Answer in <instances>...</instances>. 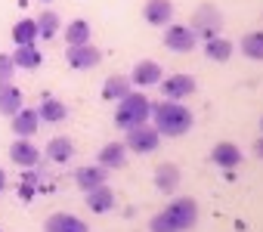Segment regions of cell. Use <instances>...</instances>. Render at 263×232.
I'll list each match as a JSON object with an SVG mask.
<instances>
[{
    "label": "cell",
    "mask_w": 263,
    "mask_h": 232,
    "mask_svg": "<svg viewBox=\"0 0 263 232\" xmlns=\"http://www.w3.org/2000/svg\"><path fill=\"white\" fill-rule=\"evenodd\" d=\"M198 223L195 198H177L149 220V232H186Z\"/></svg>",
    "instance_id": "obj_1"
},
{
    "label": "cell",
    "mask_w": 263,
    "mask_h": 232,
    "mask_svg": "<svg viewBox=\"0 0 263 232\" xmlns=\"http://www.w3.org/2000/svg\"><path fill=\"white\" fill-rule=\"evenodd\" d=\"M152 118H155V130L161 133V137H183V133H189L192 130V124H195V118H192V111L183 105V102H174V99H167V102H161V105H155L152 108Z\"/></svg>",
    "instance_id": "obj_2"
},
{
    "label": "cell",
    "mask_w": 263,
    "mask_h": 232,
    "mask_svg": "<svg viewBox=\"0 0 263 232\" xmlns=\"http://www.w3.org/2000/svg\"><path fill=\"white\" fill-rule=\"evenodd\" d=\"M152 114V102L143 96V93H134L130 90L124 99H118V108H115V124L124 127V130H134L140 124H146V118Z\"/></svg>",
    "instance_id": "obj_3"
},
{
    "label": "cell",
    "mask_w": 263,
    "mask_h": 232,
    "mask_svg": "<svg viewBox=\"0 0 263 232\" xmlns=\"http://www.w3.org/2000/svg\"><path fill=\"white\" fill-rule=\"evenodd\" d=\"M189 28L195 31V37H204V41H211V37H220L223 16H220V10H217V7H211V4H201V7L192 13V25H189Z\"/></svg>",
    "instance_id": "obj_4"
},
{
    "label": "cell",
    "mask_w": 263,
    "mask_h": 232,
    "mask_svg": "<svg viewBox=\"0 0 263 232\" xmlns=\"http://www.w3.org/2000/svg\"><path fill=\"white\" fill-rule=\"evenodd\" d=\"M158 143H161V133H158L152 124H140V127H134V130H127L124 149L137 152V155H149V152L158 149Z\"/></svg>",
    "instance_id": "obj_5"
},
{
    "label": "cell",
    "mask_w": 263,
    "mask_h": 232,
    "mask_svg": "<svg viewBox=\"0 0 263 232\" xmlns=\"http://www.w3.org/2000/svg\"><path fill=\"white\" fill-rule=\"evenodd\" d=\"M195 41L198 37L189 25H167V31H164V47L174 53H189L195 47Z\"/></svg>",
    "instance_id": "obj_6"
},
{
    "label": "cell",
    "mask_w": 263,
    "mask_h": 232,
    "mask_svg": "<svg viewBox=\"0 0 263 232\" xmlns=\"http://www.w3.org/2000/svg\"><path fill=\"white\" fill-rule=\"evenodd\" d=\"M13 133H16V140H31L34 133H37V127H41V118H37V108H19L16 114H13Z\"/></svg>",
    "instance_id": "obj_7"
},
{
    "label": "cell",
    "mask_w": 263,
    "mask_h": 232,
    "mask_svg": "<svg viewBox=\"0 0 263 232\" xmlns=\"http://www.w3.org/2000/svg\"><path fill=\"white\" fill-rule=\"evenodd\" d=\"M65 62L71 65V68H93V65H99L102 62V53L96 50V47H90V44H81V47H68L65 50Z\"/></svg>",
    "instance_id": "obj_8"
},
{
    "label": "cell",
    "mask_w": 263,
    "mask_h": 232,
    "mask_svg": "<svg viewBox=\"0 0 263 232\" xmlns=\"http://www.w3.org/2000/svg\"><path fill=\"white\" fill-rule=\"evenodd\" d=\"M161 65L155 62V59H143V62H137L134 65V71H130V84H137V87H155V84H161Z\"/></svg>",
    "instance_id": "obj_9"
},
{
    "label": "cell",
    "mask_w": 263,
    "mask_h": 232,
    "mask_svg": "<svg viewBox=\"0 0 263 232\" xmlns=\"http://www.w3.org/2000/svg\"><path fill=\"white\" fill-rule=\"evenodd\" d=\"M161 93L167 99H186L189 93H195V78L189 74H171V78H161Z\"/></svg>",
    "instance_id": "obj_10"
},
{
    "label": "cell",
    "mask_w": 263,
    "mask_h": 232,
    "mask_svg": "<svg viewBox=\"0 0 263 232\" xmlns=\"http://www.w3.org/2000/svg\"><path fill=\"white\" fill-rule=\"evenodd\" d=\"M44 232H87V223L74 214H50L44 223Z\"/></svg>",
    "instance_id": "obj_11"
},
{
    "label": "cell",
    "mask_w": 263,
    "mask_h": 232,
    "mask_svg": "<svg viewBox=\"0 0 263 232\" xmlns=\"http://www.w3.org/2000/svg\"><path fill=\"white\" fill-rule=\"evenodd\" d=\"M143 16H146V22H149V25L167 28V25H171V19H174V4H171V0H149L146 10H143Z\"/></svg>",
    "instance_id": "obj_12"
},
{
    "label": "cell",
    "mask_w": 263,
    "mask_h": 232,
    "mask_svg": "<svg viewBox=\"0 0 263 232\" xmlns=\"http://www.w3.org/2000/svg\"><path fill=\"white\" fill-rule=\"evenodd\" d=\"M10 158H13V164H19V167H34L37 161H41V149L37 146H31L28 140H16L13 146H10Z\"/></svg>",
    "instance_id": "obj_13"
},
{
    "label": "cell",
    "mask_w": 263,
    "mask_h": 232,
    "mask_svg": "<svg viewBox=\"0 0 263 232\" xmlns=\"http://www.w3.org/2000/svg\"><path fill=\"white\" fill-rule=\"evenodd\" d=\"M211 161H214L217 167L232 170V167L241 164V149H238L235 143H217V146L211 149Z\"/></svg>",
    "instance_id": "obj_14"
},
{
    "label": "cell",
    "mask_w": 263,
    "mask_h": 232,
    "mask_svg": "<svg viewBox=\"0 0 263 232\" xmlns=\"http://www.w3.org/2000/svg\"><path fill=\"white\" fill-rule=\"evenodd\" d=\"M105 180H108V173H105V167H99V164H87V167H78V170H74V183H78V189H84V192L102 186Z\"/></svg>",
    "instance_id": "obj_15"
},
{
    "label": "cell",
    "mask_w": 263,
    "mask_h": 232,
    "mask_svg": "<svg viewBox=\"0 0 263 232\" xmlns=\"http://www.w3.org/2000/svg\"><path fill=\"white\" fill-rule=\"evenodd\" d=\"M19 108H25V105H22V90H19L16 84H10V81L0 84V114L13 118Z\"/></svg>",
    "instance_id": "obj_16"
},
{
    "label": "cell",
    "mask_w": 263,
    "mask_h": 232,
    "mask_svg": "<svg viewBox=\"0 0 263 232\" xmlns=\"http://www.w3.org/2000/svg\"><path fill=\"white\" fill-rule=\"evenodd\" d=\"M37 118H41V121H47V124H59V121H65V118H68V108H65L56 96H44V99H41V105H37Z\"/></svg>",
    "instance_id": "obj_17"
},
{
    "label": "cell",
    "mask_w": 263,
    "mask_h": 232,
    "mask_svg": "<svg viewBox=\"0 0 263 232\" xmlns=\"http://www.w3.org/2000/svg\"><path fill=\"white\" fill-rule=\"evenodd\" d=\"M124 164H127V149H124L121 143H105V146L99 149V167L118 170V167H124Z\"/></svg>",
    "instance_id": "obj_18"
},
{
    "label": "cell",
    "mask_w": 263,
    "mask_h": 232,
    "mask_svg": "<svg viewBox=\"0 0 263 232\" xmlns=\"http://www.w3.org/2000/svg\"><path fill=\"white\" fill-rule=\"evenodd\" d=\"M84 201H87V207H90L93 214H105V210H111V207H115V192H111V189L102 183V186L90 189Z\"/></svg>",
    "instance_id": "obj_19"
},
{
    "label": "cell",
    "mask_w": 263,
    "mask_h": 232,
    "mask_svg": "<svg viewBox=\"0 0 263 232\" xmlns=\"http://www.w3.org/2000/svg\"><path fill=\"white\" fill-rule=\"evenodd\" d=\"M155 186H158V192H164V195L177 192V186H180V167H177V164H158V170H155Z\"/></svg>",
    "instance_id": "obj_20"
},
{
    "label": "cell",
    "mask_w": 263,
    "mask_h": 232,
    "mask_svg": "<svg viewBox=\"0 0 263 232\" xmlns=\"http://www.w3.org/2000/svg\"><path fill=\"white\" fill-rule=\"evenodd\" d=\"M71 155H74V143H71L68 137H53V140L47 143V158H50V161L65 164V161H71Z\"/></svg>",
    "instance_id": "obj_21"
},
{
    "label": "cell",
    "mask_w": 263,
    "mask_h": 232,
    "mask_svg": "<svg viewBox=\"0 0 263 232\" xmlns=\"http://www.w3.org/2000/svg\"><path fill=\"white\" fill-rule=\"evenodd\" d=\"M41 50L34 47V44H19L16 47V53H13V65L16 68H37L41 65Z\"/></svg>",
    "instance_id": "obj_22"
},
{
    "label": "cell",
    "mask_w": 263,
    "mask_h": 232,
    "mask_svg": "<svg viewBox=\"0 0 263 232\" xmlns=\"http://www.w3.org/2000/svg\"><path fill=\"white\" fill-rule=\"evenodd\" d=\"M130 93V78H121V74H111L105 84H102V99L108 102H118Z\"/></svg>",
    "instance_id": "obj_23"
},
{
    "label": "cell",
    "mask_w": 263,
    "mask_h": 232,
    "mask_svg": "<svg viewBox=\"0 0 263 232\" xmlns=\"http://www.w3.org/2000/svg\"><path fill=\"white\" fill-rule=\"evenodd\" d=\"M34 22H37V37H44V41H53V37L59 34V25H62L53 10H44Z\"/></svg>",
    "instance_id": "obj_24"
},
{
    "label": "cell",
    "mask_w": 263,
    "mask_h": 232,
    "mask_svg": "<svg viewBox=\"0 0 263 232\" xmlns=\"http://www.w3.org/2000/svg\"><path fill=\"white\" fill-rule=\"evenodd\" d=\"M65 41H68V47L90 44V22L87 19H74L71 25H65Z\"/></svg>",
    "instance_id": "obj_25"
},
{
    "label": "cell",
    "mask_w": 263,
    "mask_h": 232,
    "mask_svg": "<svg viewBox=\"0 0 263 232\" xmlns=\"http://www.w3.org/2000/svg\"><path fill=\"white\" fill-rule=\"evenodd\" d=\"M204 56L211 62H226L232 56V44L226 37H211V41H204Z\"/></svg>",
    "instance_id": "obj_26"
},
{
    "label": "cell",
    "mask_w": 263,
    "mask_h": 232,
    "mask_svg": "<svg viewBox=\"0 0 263 232\" xmlns=\"http://www.w3.org/2000/svg\"><path fill=\"white\" fill-rule=\"evenodd\" d=\"M241 53L254 62H263V31H251L241 37Z\"/></svg>",
    "instance_id": "obj_27"
},
{
    "label": "cell",
    "mask_w": 263,
    "mask_h": 232,
    "mask_svg": "<svg viewBox=\"0 0 263 232\" xmlns=\"http://www.w3.org/2000/svg\"><path fill=\"white\" fill-rule=\"evenodd\" d=\"M34 37H37V22H34V19H19V22L13 25V41H16V47H19V44H34Z\"/></svg>",
    "instance_id": "obj_28"
},
{
    "label": "cell",
    "mask_w": 263,
    "mask_h": 232,
    "mask_svg": "<svg viewBox=\"0 0 263 232\" xmlns=\"http://www.w3.org/2000/svg\"><path fill=\"white\" fill-rule=\"evenodd\" d=\"M13 71H16V65H13V56L0 53V84H7V81L13 78Z\"/></svg>",
    "instance_id": "obj_29"
},
{
    "label": "cell",
    "mask_w": 263,
    "mask_h": 232,
    "mask_svg": "<svg viewBox=\"0 0 263 232\" xmlns=\"http://www.w3.org/2000/svg\"><path fill=\"white\" fill-rule=\"evenodd\" d=\"M254 155H257V158H263V137L254 143Z\"/></svg>",
    "instance_id": "obj_30"
},
{
    "label": "cell",
    "mask_w": 263,
    "mask_h": 232,
    "mask_svg": "<svg viewBox=\"0 0 263 232\" xmlns=\"http://www.w3.org/2000/svg\"><path fill=\"white\" fill-rule=\"evenodd\" d=\"M4 189H7V173L0 170V192H4Z\"/></svg>",
    "instance_id": "obj_31"
},
{
    "label": "cell",
    "mask_w": 263,
    "mask_h": 232,
    "mask_svg": "<svg viewBox=\"0 0 263 232\" xmlns=\"http://www.w3.org/2000/svg\"><path fill=\"white\" fill-rule=\"evenodd\" d=\"M44 4H50V0H44Z\"/></svg>",
    "instance_id": "obj_32"
},
{
    "label": "cell",
    "mask_w": 263,
    "mask_h": 232,
    "mask_svg": "<svg viewBox=\"0 0 263 232\" xmlns=\"http://www.w3.org/2000/svg\"><path fill=\"white\" fill-rule=\"evenodd\" d=\"M260 127H263V121H260Z\"/></svg>",
    "instance_id": "obj_33"
}]
</instances>
